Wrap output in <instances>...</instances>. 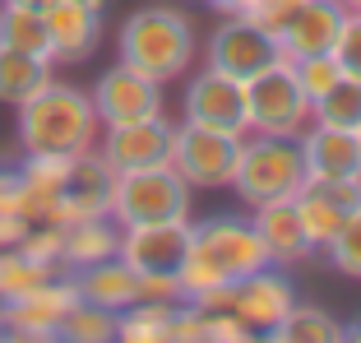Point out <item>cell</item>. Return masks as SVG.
<instances>
[{
	"label": "cell",
	"mask_w": 361,
	"mask_h": 343,
	"mask_svg": "<svg viewBox=\"0 0 361 343\" xmlns=\"http://www.w3.org/2000/svg\"><path fill=\"white\" fill-rule=\"evenodd\" d=\"M264 265H269V251L259 241V232L250 227V218L218 214V218H204V223H190V246H185V260L176 269V283L195 301L204 292L232 288L236 279H245Z\"/></svg>",
	"instance_id": "cell-1"
},
{
	"label": "cell",
	"mask_w": 361,
	"mask_h": 343,
	"mask_svg": "<svg viewBox=\"0 0 361 343\" xmlns=\"http://www.w3.org/2000/svg\"><path fill=\"white\" fill-rule=\"evenodd\" d=\"M93 130H97L93 97L70 84L47 79L32 97L19 102L23 153H84L93 149Z\"/></svg>",
	"instance_id": "cell-2"
},
{
	"label": "cell",
	"mask_w": 361,
	"mask_h": 343,
	"mask_svg": "<svg viewBox=\"0 0 361 343\" xmlns=\"http://www.w3.org/2000/svg\"><path fill=\"white\" fill-rule=\"evenodd\" d=\"M121 61L139 75L167 79L185 75V65L195 61V28L180 10H167V5H149V10H135L121 28Z\"/></svg>",
	"instance_id": "cell-3"
},
{
	"label": "cell",
	"mask_w": 361,
	"mask_h": 343,
	"mask_svg": "<svg viewBox=\"0 0 361 343\" xmlns=\"http://www.w3.org/2000/svg\"><path fill=\"white\" fill-rule=\"evenodd\" d=\"M111 223H176L190 218V186L180 181L171 162H149V167H126L111 176Z\"/></svg>",
	"instance_id": "cell-4"
},
{
	"label": "cell",
	"mask_w": 361,
	"mask_h": 343,
	"mask_svg": "<svg viewBox=\"0 0 361 343\" xmlns=\"http://www.w3.org/2000/svg\"><path fill=\"white\" fill-rule=\"evenodd\" d=\"M232 186L250 209L264 200H292L306 186V162H301V144L297 140H278V135H255L241 140L236 153V172Z\"/></svg>",
	"instance_id": "cell-5"
},
{
	"label": "cell",
	"mask_w": 361,
	"mask_h": 343,
	"mask_svg": "<svg viewBox=\"0 0 361 343\" xmlns=\"http://www.w3.org/2000/svg\"><path fill=\"white\" fill-rule=\"evenodd\" d=\"M245 121L255 135H278V140H297L310 126V97L297 88V75L287 61L245 79Z\"/></svg>",
	"instance_id": "cell-6"
},
{
	"label": "cell",
	"mask_w": 361,
	"mask_h": 343,
	"mask_svg": "<svg viewBox=\"0 0 361 343\" xmlns=\"http://www.w3.org/2000/svg\"><path fill=\"white\" fill-rule=\"evenodd\" d=\"M195 306H204V311H232L236 320H245L255 334H274V325L297 306V292H292V283H287L274 265H264V269H255V274L236 279L232 288L195 297Z\"/></svg>",
	"instance_id": "cell-7"
},
{
	"label": "cell",
	"mask_w": 361,
	"mask_h": 343,
	"mask_svg": "<svg viewBox=\"0 0 361 343\" xmlns=\"http://www.w3.org/2000/svg\"><path fill=\"white\" fill-rule=\"evenodd\" d=\"M236 153H241V135L232 130H213V126H185L171 130V167L180 172V181L200 186V191H218V186H232L236 172Z\"/></svg>",
	"instance_id": "cell-8"
},
{
	"label": "cell",
	"mask_w": 361,
	"mask_h": 343,
	"mask_svg": "<svg viewBox=\"0 0 361 343\" xmlns=\"http://www.w3.org/2000/svg\"><path fill=\"white\" fill-rule=\"evenodd\" d=\"M283 61V52H278V37H269L264 28H255L250 19H241V14H232L227 23H218L209 37V65L213 70H223V75L232 79H255L259 70H269V65Z\"/></svg>",
	"instance_id": "cell-9"
},
{
	"label": "cell",
	"mask_w": 361,
	"mask_h": 343,
	"mask_svg": "<svg viewBox=\"0 0 361 343\" xmlns=\"http://www.w3.org/2000/svg\"><path fill=\"white\" fill-rule=\"evenodd\" d=\"M75 301H79L75 279L56 274V279L28 288L23 297L0 301L5 306V334H14V339H61V320Z\"/></svg>",
	"instance_id": "cell-10"
},
{
	"label": "cell",
	"mask_w": 361,
	"mask_h": 343,
	"mask_svg": "<svg viewBox=\"0 0 361 343\" xmlns=\"http://www.w3.org/2000/svg\"><path fill=\"white\" fill-rule=\"evenodd\" d=\"M93 112L102 126H126V121H144V116H162V84L149 75L130 70L126 61L111 65L102 79L93 84Z\"/></svg>",
	"instance_id": "cell-11"
},
{
	"label": "cell",
	"mask_w": 361,
	"mask_h": 343,
	"mask_svg": "<svg viewBox=\"0 0 361 343\" xmlns=\"http://www.w3.org/2000/svg\"><path fill=\"white\" fill-rule=\"evenodd\" d=\"M185 121L213 126V130H232V135H250L245 84L223 75V70H213V65H204V75H195L190 88H185Z\"/></svg>",
	"instance_id": "cell-12"
},
{
	"label": "cell",
	"mask_w": 361,
	"mask_h": 343,
	"mask_svg": "<svg viewBox=\"0 0 361 343\" xmlns=\"http://www.w3.org/2000/svg\"><path fill=\"white\" fill-rule=\"evenodd\" d=\"M185 246H190V218H176V223H135V227H121L116 255L135 274H176L180 260H185Z\"/></svg>",
	"instance_id": "cell-13"
},
{
	"label": "cell",
	"mask_w": 361,
	"mask_h": 343,
	"mask_svg": "<svg viewBox=\"0 0 361 343\" xmlns=\"http://www.w3.org/2000/svg\"><path fill=\"white\" fill-rule=\"evenodd\" d=\"M111 176L116 172L106 167L102 153L84 149L70 158V172H65V191L61 204H56V223H79V218H102L111 209Z\"/></svg>",
	"instance_id": "cell-14"
},
{
	"label": "cell",
	"mask_w": 361,
	"mask_h": 343,
	"mask_svg": "<svg viewBox=\"0 0 361 343\" xmlns=\"http://www.w3.org/2000/svg\"><path fill=\"white\" fill-rule=\"evenodd\" d=\"M51 61H84L102 37V0H51L42 5Z\"/></svg>",
	"instance_id": "cell-15"
},
{
	"label": "cell",
	"mask_w": 361,
	"mask_h": 343,
	"mask_svg": "<svg viewBox=\"0 0 361 343\" xmlns=\"http://www.w3.org/2000/svg\"><path fill=\"white\" fill-rule=\"evenodd\" d=\"M301 162H306V186L338 181V176H361V135L334 126H306L297 135Z\"/></svg>",
	"instance_id": "cell-16"
},
{
	"label": "cell",
	"mask_w": 361,
	"mask_h": 343,
	"mask_svg": "<svg viewBox=\"0 0 361 343\" xmlns=\"http://www.w3.org/2000/svg\"><path fill=\"white\" fill-rule=\"evenodd\" d=\"M171 130L167 116H144V121H126V126H106L102 140V158L111 172L126 167H149V162H167L171 158Z\"/></svg>",
	"instance_id": "cell-17"
},
{
	"label": "cell",
	"mask_w": 361,
	"mask_h": 343,
	"mask_svg": "<svg viewBox=\"0 0 361 343\" xmlns=\"http://www.w3.org/2000/svg\"><path fill=\"white\" fill-rule=\"evenodd\" d=\"M343 14L348 10H343L338 0H306V5H297V14L287 19L283 32H278L283 61L334 52V37H338V28H343Z\"/></svg>",
	"instance_id": "cell-18"
},
{
	"label": "cell",
	"mask_w": 361,
	"mask_h": 343,
	"mask_svg": "<svg viewBox=\"0 0 361 343\" xmlns=\"http://www.w3.org/2000/svg\"><path fill=\"white\" fill-rule=\"evenodd\" d=\"M250 227H255L259 241H264L269 265H297V260L310 255V241H306V232H301V218H297V204H292V200L255 204Z\"/></svg>",
	"instance_id": "cell-19"
},
{
	"label": "cell",
	"mask_w": 361,
	"mask_h": 343,
	"mask_svg": "<svg viewBox=\"0 0 361 343\" xmlns=\"http://www.w3.org/2000/svg\"><path fill=\"white\" fill-rule=\"evenodd\" d=\"M75 288H79V301H93V306L116 315L139 301V274L121 255H111V260H97L88 269H75Z\"/></svg>",
	"instance_id": "cell-20"
},
{
	"label": "cell",
	"mask_w": 361,
	"mask_h": 343,
	"mask_svg": "<svg viewBox=\"0 0 361 343\" xmlns=\"http://www.w3.org/2000/svg\"><path fill=\"white\" fill-rule=\"evenodd\" d=\"M116 246H121V227L111 223V214L79 218V223L61 227V265L65 269H88L97 260H111Z\"/></svg>",
	"instance_id": "cell-21"
},
{
	"label": "cell",
	"mask_w": 361,
	"mask_h": 343,
	"mask_svg": "<svg viewBox=\"0 0 361 343\" xmlns=\"http://www.w3.org/2000/svg\"><path fill=\"white\" fill-rule=\"evenodd\" d=\"M171 320H176V301L139 297L135 306L116 311V339L121 343H171Z\"/></svg>",
	"instance_id": "cell-22"
},
{
	"label": "cell",
	"mask_w": 361,
	"mask_h": 343,
	"mask_svg": "<svg viewBox=\"0 0 361 343\" xmlns=\"http://www.w3.org/2000/svg\"><path fill=\"white\" fill-rule=\"evenodd\" d=\"M47 79H51V61L14 52V47H0V102L19 107L23 97H32Z\"/></svg>",
	"instance_id": "cell-23"
},
{
	"label": "cell",
	"mask_w": 361,
	"mask_h": 343,
	"mask_svg": "<svg viewBox=\"0 0 361 343\" xmlns=\"http://www.w3.org/2000/svg\"><path fill=\"white\" fill-rule=\"evenodd\" d=\"M292 204H297V218H301V232H306L310 251H329V241L338 236V227H343L348 214H343L324 191H315V186H301V191L292 195Z\"/></svg>",
	"instance_id": "cell-24"
},
{
	"label": "cell",
	"mask_w": 361,
	"mask_h": 343,
	"mask_svg": "<svg viewBox=\"0 0 361 343\" xmlns=\"http://www.w3.org/2000/svg\"><path fill=\"white\" fill-rule=\"evenodd\" d=\"M0 47H14V52H28V56L51 61V37H47L42 10H28V5H0Z\"/></svg>",
	"instance_id": "cell-25"
},
{
	"label": "cell",
	"mask_w": 361,
	"mask_h": 343,
	"mask_svg": "<svg viewBox=\"0 0 361 343\" xmlns=\"http://www.w3.org/2000/svg\"><path fill=\"white\" fill-rule=\"evenodd\" d=\"M269 339H283V343H338V339H348V330H343L329 311H315V306H292V311L274 325V334H269Z\"/></svg>",
	"instance_id": "cell-26"
},
{
	"label": "cell",
	"mask_w": 361,
	"mask_h": 343,
	"mask_svg": "<svg viewBox=\"0 0 361 343\" xmlns=\"http://www.w3.org/2000/svg\"><path fill=\"white\" fill-rule=\"evenodd\" d=\"M310 121H315V126H334V130L361 135V79H338V84L310 107Z\"/></svg>",
	"instance_id": "cell-27"
},
{
	"label": "cell",
	"mask_w": 361,
	"mask_h": 343,
	"mask_svg": "<svg viewBox=\"0 0 361 343\" xmlns=\"http://www.w3.org/2000/svg\"><path fill=\"white\" fill-rule=\"evenodd\" d=\"M47 279H56V265H42V260L23 255L19 246L0 251V301L23 297L28 288H37V283H47Z\"/></svg>",
	"instance_id": "cell-28"
},
{
	"label": "cell",
	"mask_w": 361,
	"mask_h": 343,
	"mask_svg": "<svg viewBox=\"0 0 361 343\" xmlns=\"http://www.w3.org/2000/svg\"><path fill=\"white\" fill-rule=\"evenodd\" d=\"M61 339H70V343H106V339H116V315L102 311V306H93V301H75V306L65 311V320H61Z\"/></svg>",
	"instance_id": "cell-29"
},
{
	"label": "cell",
	"mask_w": 361,
	"mask_h": 343,
	"mask_svg": "<svg viewBox=\"0 0 361 343\" xmlns=\"http://www.w3.org/2000/svg\"><path fill=\"white\" fill-rule=\"evenodd\" d=\"M292 65V75H297V88L310 97V107H315L319 97L329 93L338 79H348L343 75V65L334 61V52H319V56H301V61H287Z\"/></svg>",
	"instance_id": "cell-30"
},
{
	"label": "cell",
	"mask_w": 361,
	"mask_h": 343,
	"mask_svg": "<svg viewBox=\"0 0 361 343\" xmlns=\"http://www.w3.org/2000/svg\"><path fill=\"white\" fill-rule=\"evenodd\" d=\"M329 265L338 269V274H348V279H361V204L352 209L348 218H343L338 236L329 241Z\"/></svg>",
	"instance_id": "cell-31"
},
{
	"label": "cell",
	"mask_w": 361,
	"mask_h": 343,
	"mask_svg": "<svg viewBox=\"0 0 361 343\" xmlns=\"http://www.w3.org/2000/svg\"><path fill=\"white\" fill-rule=\"evenodd\" d=\"M334 61L343 65L348 79H361V10L343 14V28L334 37Z\"/></svg>",
	"instance_id": "cell-32"
},
{
	"label": "cell",
	"mask_w": 361,
	"mask_h": 343,
	"mask_svg": "<svg viewBox=\"0 0 361 343\" xmlns=\"http://www.w3.org/2000/svg\"><path fill=\"white\" fill-rule=\"evenodd\" d=\"M250 334L255 330H250L245 320H236L232 311H204V343H245Z\"/></svg>",
	"instance_id": "cell-33"
},
{
	"label": "cell",
	"mask_w": 361,
	"mask_h": 343,
	"mask_svg": "<svg viewBox=\"0 0 361 343\" xmlns=\"http://www.w3.org/2000/svg\"><path fill=\"white\" fill-rule=\"evenodd\" d=\"M297 5H306V0H259L250 14H241V19H250L255 28H264L269 37H278V32L287 28V19L297 14Z\"/></svg>",
	"instance_id": "cell-34"
},
{
	"label": "cell",
	"mask_w": 361,
	"mask_h": 343,
	"mask_svg": "<svg viewBox=\"0 0 361 343\" xmlns=\"http://www.w3.org/2000/svg\"><path fill=\"white\" fill-rule=\"evenodd\" d=\"M315 191H324V195H329V200L343 209V214H352V209L361 204V176H338V181H319Z\"/></svg>",
	"instance_id": "cell-35"
},
{
	"label": "cell",
	"mask_w": 361,
	"mask_h": 343,
	"mask_svg": "<svg viewBox=\"0 0 361 343\" xmlns=\"http://www.w3.org/2000/svg\"><path fill=\"white\" fill-rule=\"evenodd\" d=\"M0 214L19 218V167H14V172L0 167Z\"/></svg>",
	"instance_id": "cell-36"
},
{
	"label": "cell",
	"mask_w": 361,
	"mask_h": 343,
	"mask_svg": "<svg viewBox=\"0 0 361 343\" xmlns=\"http://www.w3.org/2000/svg\"><path fill=\"white\" fill-rule=\"evenodd\" d=\"M23 227H28L23 218H14V214H0V251H5V246H14V241L23 236Z\"/></svg>",
	"instance_id": "cell-37"
},
{
	"label": "cell",
	"mask_w": 361,
	"mask_h": 343,
	"mask_svg": "<svg viewBox=\"0 0 361 343\" xmlns=\"http://www.w3.org/2000/svg\"><path fill=\"white\" fill-rule=\"evenodd\" d=\"M5 5H28V10H42V5H51V0H5Z\"/></svg>",
	"instance_id": "cell-38"
},
{
	"label": "cell",
	"mask_w": 361,
	"mask_h": 343,
	"mask_svg": "<svg viewBox=\"0 0 361 343\" xmlns=\"http://www.w3.org/2000/svg\"><path fill=\"white\" fill-rule=\"evenodd\" d=\"M348 339H352V343H361V320H357V325H348Z\"/></svg>",
	"instance_id": "cell-39"
},
{
	"label": "cell",
	"mask_w": 361,
	"mask_h": 343,
	"mask_svg": "<svg viewBox=\"0 0 361 343\" xmlns=\"http://www.w3.org/2000/svg\"><path fill=\"white\" fill-rule=\"evenodd\" d=\"M338 5L343 10H361V0H338Z\"/></svg>",
	"instance_id": "cell-40"
},
{
	"label": "cell",
	"mask_w": 361,
	"mask_h": 343,
	"mask_svg": "<svg viewBox=\"0 0 361 343\" xmlns=\"http://www.w3.org/2000/svg\"><path fill=\"white\" fill-rule=\"evenodd\" d=\"M0 334H5V306H0Z\"/></svg>",
	"instance_id": "cell-41"
}]
</instances>
